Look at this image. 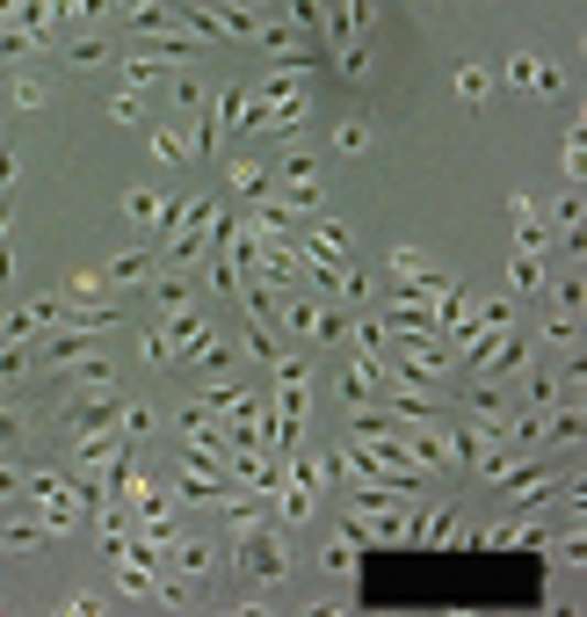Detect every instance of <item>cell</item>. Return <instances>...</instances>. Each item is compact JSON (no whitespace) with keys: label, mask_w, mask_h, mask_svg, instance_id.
<instances>
[{"label":"cell","mask_w":587,"mask_h":617,"mask_svg":"<svg viewBox=\"0 0 587 617\" xmlns=\"http://www.w3.org/2000/svg\"><path fill=\"white\" fill-rule=\"evenodd\" d=\"M232 574L254 582V588H283L291 582V538H283V523H269V516L232 523Z\"/></svg>","instance_id":"6da1fadb"},{"label":"cell","mask_w":587,"mask_h":617,"mask_svg":"<svg viewBox=\"0 0 587 617\" xmlns=\"http://www.w3.org/2000/svg\"><path fill=\"white\" fill-rule=\"evenodd\" d=\"M276 335L305 342V349H334V342H348V313L327 299V291H305V283H291L276 299Z\"/></svg>","instance_id":"7a4b0ae2"},{"label":"cell","mask_w":587,"mask_h":617,"mask_svg":"<svg viewBox=\"0 0 587 617\" xmlns=\"http://www.w3.org/2000/svg\"><path fill=\"white\" fill-rule=\"evenodd\" d=\"M276 175V196H283V212H319L327 204V190H319V160L297 145V153H283V167H269Z\"/></svg>","instance_id":"3957f363"},{"label":"cell","mask_w":587,"mask_h":617,"mask_svg":"<svg viewBox=\"0 0 587 617\" xmlns=\"http://www.w3.org/2000/svg\"><path fill=\"white\" fill-rule=\"evenodd\" d=\"M174 487H182V501H218L225 494V458H204V451H182L174 458Z\"/></svg>","instance_id":"277c9868"},{"label":"cell","mask_w":587,"mask_h":617,"mask_svg":"<svg viewBox=\"0 0 587 617\" xmlns=\"http://www.w3.org/2000/svg\"><path fill=\"white\" fill-rule=\"evenodd\" d=\"M160 566H167V574H182V582H196V588H210V574H218V552H210L204 538H182V530H174L167 545H160Z\"/></svg>","instance_id":"5b68a950"},{"label":"cell","mask_w":587,"mask_h":617,"mask_svg":"<svg viewBox=\"0 0 587 617\" xmlns=\"http://www.w3.org/2000/svg\"><path fill=\"white\" fill-rule=\"evenodd\" d=\"M182 451H204V458H225L232 451V436H225V422L210 414L204 400L196 407H182Z\"/></svg>","instance_id":"8992f818"},{"label":"cell","mask_w":587,"mask_h":617,"mask_svg":"<svg viewBox=\"0 0 587 617\" xmlns=\"http://www.w3.org/2000/svg\"><path fill=\"white\" fill-rule=\"evenodd\" d=\"M182 364H189L196 378H225V364H232V349H225V327H210V320H204V327L189 335V349H182Z\"/></svg>","instance_id":"52a82bcc"},{"label":"cell","mask_w":587,"mask_h":617,"mask_svg":"<svg viewBox=\"0 0 587 617\" xmlns=\"http://www.w3.org/2000/svg\"><path fill=\"white\" fill-rule=\"evenodd\" d=\"M174 212H182V196H160V190H131L123 196V218H131V226H160L167 232Z\"/></svg>","instance_id":"ba28073f"},{"label":"cell","mask_w":587,"mask_h":617,"mask_svg":"<svg viewBox=\"0 0 587 617\" xmlns=\"http://www.w3.org/2000/svg\"><path fill=\"white\" fill-rule=\"evenodd\" d=\"M319 22L334 30V44H363V30H370V0H334V8H319Z\"/></svg>","instance_id":"9c48e42d"},{"label":"cell","mask_w":587,"mask_h":617,"mask_svg":"<svg viewBox=\"0 0 587 617\" xmlns=\"http://www.w3.org/2000/svg\"><path fill=\"white\" fill-rule=\"evenodd\" d=\"M225 175H232V196H240V204H269V196H276V175H269L261 160H232Z\"/></svg>","instance_id":"30bf717a"},{"label":"cell","mask_w":587,"mask_h":617,"mask_svg":"<svg viewBox=\"0 0 587 617\" xmlns=\"http://www.w3.org/2000/svg\"><path fill=\"white\" fill-rule=\"evenodd\" d=\"M117 15L131 22L139 36H160V30H174V8H167V0H117Z\"/></svg>","instance_id":"8fae6325"},{"label":"cell","mask_w":587,"mask_h":617,"mask_svg":"<svg viewBox=\"0 0 587 617\" xmlns=\"http://www.w3.org/2000/svg\"><path fill=\"white\" fill-rule=\"evenodd\" d=\"M153 269H160V255H153V247H123L117 262L102 269V283H145Z\"/></svg>","instance_id":"7c38bea8"},{"label":"cell","mask_w":587,"mask_h":617,"mask_svg":"<svg viewBox=\"0 0 587 617\" xmlns=\"http://www.w3.org/2000/svg\"><path fill=\"white\" fill-rule=\"evenodd\" d=\"M36 545H52V530H44V516H22V523H0V552H36Z\"/></svg>","instance_id":"4fadbf2b"},{"label":"cell","mask_w":587,"mask_h":617,"mask_svg":"<svg viewBox=\"0 0 587 617\" xmlns=\"http://www.w3.org/2000/svg\"><path fill=\"white\" fill-rule=\"evenodd\" d=\"M254 44H261V52H276V58H297V52H305V36H297L291 22H276V15L254 22Z\"/></svg>","instance_id":"5bb4252c"},{"label":"cell","mask_w":587,"mask_h":617,"mask_svg":"<svg viewBox=\"0 0 587 617\" xmlns=\"http://www.w3.org/2000/svg\"><path fill=\"white\" fill-rule=\"evenodd\" d=\"M109 58H117V52H109V44H102V36H95V30H80V36H73V44H66V66H73V73H102Z\"/></svg>","instance_id":"9a60e30c"},{"label":"cell","mask_w":587,"mask_h":617,"mask_svg":"<svg viewBox=\"0 0 587 617\" xmlns=\"http://www.w3.org/2000/svg\"><path fill=\"white\" fill-rule=\"evenodd\" d=\"M139 356H145V364H153V370L182 364V349H174V335H167V327H160V320H145V327H139Z\"/></svg>","instance_id":"2e32d148"},{"label":"cell","mask_w":587,"mask_h":617,"mask_svg":"<svg viewBox=\"0 0 587 617\" xmlns=\"http://www.w3.org/2000/svg\"><path fill=\"white\" fill-rule=\"evenodd\" d=\"M160 80H167V58H153L145 44L123 58V88H139V95H145V88H160Z\"/></svg>","instance_id":"e0dca14e"},{"label":"cell","mask_w":587,"mask_h":617,"mask_svg":"<svg viewBox=\"0 0 587 617\" xmlns=\"http://www.w3.org/2000/svg\"><path fill=\"white\" fill-rule=\"evenodd\" d=\"M80 356H87V335H80V327H52V342H44V364H52V370H73Z\"/></svg>","instance_id":"ac0fdd59"},{"label":"cell","mask_w":587,"mask_h":617,"mask_svg":"<svg viewBox=\"0 0 587 617\" xmlns=\"http://www.w3.org/2000/svg\"><path fill=\"white\" fill-rule=\"evenodd\" d=\"M73 392H117V370H109V356L87 349L80 364H73Z\"/></svg>","instance_id":"d6986e66"},{"label":"cell","mask_w":587,"mask_h":617,"mask_svg":"<svg viewBox=\"0 0 587 617\" xmlns=\"http://www.w3.org/2000/svg\"><path fill=\"white\" fill-rule=\"evenodd\" d=\"M8 102H15V109H44V102H52V80H44L36 66H22L15 80H8Z\"/></svg>","instance_id":"ffe728a7"},{"label":"cell","mask_w":587,"mask_h":617,"mask_svg":"<svg viewBox=\"0 0 587 617\" xmlns=\"http://www.w3.org/2000/svg\"><path fill=\"white\" fill-rule=\"evenodd\" d=\"M189 299H196V283H189V269H167V277L153 283V305H160V313H182V305H189Z\"/></svg>","instance_id":"44dd1931"},{"label":"cell","mask_w":587,"mask_h":617,"mask_svg":"<svg viewBox=\"0 0 587 617\" xmlns=\"http://www.w3.org/2000/svg\"><path fill=\"white\" fill-rule=\"evenodd\" d=\"M153 160H160V167H189L196 145L182 139V131H167V123H153Z\"/></svg>","instance_id":"7402d4cb"},{"label":"cell","mask_w":587,"mask_h":617,"mask_svg":"<svg viewBox=\"0 0 587 617\" xmlns=\"http://www.w3.org/2000/svg\"><path fill=\"white\" fill-rule=\"evenodd\" d=\"M210 117H218V131H247V88H218Z\"/></svg>","instance_id":"603a6c76"},{"label":"cell","mask_w":587,"mask_h":617,"mask_svg":"<svg viewBox=\"0 0 587 617\" xmlns=\"http://www.w3.org/2000/svg\"><path fill=\"white\" fill-rule=\"evenodd\" d=\"M544 283H552L544 255H515V262H508V291H544Z\"/></svg>","instance_id":"cb8c5ba5"},{"label":"cell","mask_w":587,"mask_h":617,"mask_svg":"<svg viewBox=\"0 0 587 617\" xmlns=\"http://www.w3.org/2000/svg\"><path fill=\"white\" fill-rule=\"evenodd\" d=\"M44 52V36L22 30V22H0V58H36Z\"/></svg>","instance_id":"d4e9b609"},{"label":"cell","mask_w":587,"mask_h":617,"mask_svg":"<svg viewBox=\"0 0 587 617\" xmlns=\"http://www.w3.org/2000/svg\"><path fill=\"white\" fill-rule=\"evenodd\" d=\"M102 291H109L102 269H73L66 277V305H102Z\"/></svg>","instance_id":"484cf974"},{"label":"cell","mask_w":587,"mask_h":617,"mask_svg":"<svg viewBox=\"0 0 587 617\" xmlns=\"http://www.w3.org/2000/svg\"><path fill=\"white\" fill-rule=\"evenodd\" d=\"M283 349V335H276V327H269V320H254V327H247V335H240V356H254V364H269V356H276Z\"/></svg>","instance_id":"4316f807"},{"label":"cell","mask_w":587,"mask_h":617,"mask_svg":"<svg viewBox=\"0 0 587 617\" xmlns=\"http://www.w3.org/2000/svg\"><path fill=\"white\" fill-rule=\"evenodd\" d=\"M530 407H552V400H566V378H552V370H530Z\"/></svg>","instance_id":"83f0119b"},{"label":"cell","mask_w":587,"mask_h":617,"mask_svg":"<svg viewBox=\"0 0 587 617\" xmlns=\"http://www.w3.org/2000/svg\"><path fill=\"white\" fill-rule=\"evenodd\" d=\"M109 8H117V0H58V15H66V22H87V30H95Z\"/></svg>","instance_id":"f1b7e54d"},{"label":"cell","mask_w":587,"mask_h":617,"mask_svg":"<svg viewBox=\"0 0 587 617\" xmlns=\"http://www.w3.org/2000/svg\"><path fill=\"white\" fill-rule=\"evenodd\" d=\"M334 145H341V153H370V123H363V117L334 123Z\"/></svg>","instance_id":"f546056e"},{"label":"cell","mask_w":587,"mask_h":617,"mask_svg":"<svg viewBox=\"0 0 587 617\" xmlns=\"http://www.w3.org/2000/svg\"><path fill=\"white\" fill-rule=\"evenodd\" d=\"M334 58H341V80H363L370 73V44H334Z\"/></svg>","instance_id":"4dcf8cb0"},{"label":"cell","mask_w":587,"mask_h":617,"mask_svg":"<svg viewBox=\"0 0 587 617\" xmlns=\"http://www.w3.org/2000/svg\"><path fill=\"white\" fill-rule=\"evenodd\" d=\"M319 560H327V574H356V538L341 530V538H334V545L319 552Z\"/></svg>","instance_id":"1f68e13d"},{"label":"cell","mask_w":587,"mask_h":617,"mask_svg":"<svg viewBox=\"0 0 587 617\" xmlns=\"http://www.w3.org/2000/svg\"><path fill=\"white\" fill-rule=\"evenodd\" d=\"M15 436H30V407L0 400V443H15Z\"/></svg>","instance_id":"d6a6232c"},{"label":"cell","mask_w":587,"mask_h":617,"mask_svg":"<svg viewBox=\"0 0 587 617\" xmlns=\"http://www.w3.org/2000/svg\"><path fill=\"white\" fill-rule=\"evenodd\" d=\"M552 342H580V313L558 305V320H544V349H552Z\"/></svg>","instance_id":"836d02e7"},{"label":"cell","mask_w":587,"mask_h":617,"mask_svg":"<svg viewBox=\"0 0 587 617\" xmlns=\"http://www.w3.org/2000/svg\"><path fill=\"white\" fill-rule=\"evenodd\" d=\"M457 95H465V102H471V109H479V102H486V95H493V80H486V73H479V66H465V73H457Z\"/></svg>","instance_id":"e575fe53"},{"label":"cell","mask_w":587,"mask_h":617,"mask_svg":"<svg viewBox=\"0 0 587 617\" xmlns=\"http://www.w3.org/2000/svg\"><path fill=\"white\" fill-rule=\"evenodd\" d=\"M552 218H558V232H580V190H566V196H558V204H552Z\"/></svg>","instance_id":"d590c367"},{"label":"cell","mask_w":587,"mask_h":617,"mask_svg":"<svg viewBox=\"0 0 587 617\" xmlns=\"http://www.w3.org/2000/svg\"><path fill=\"white\" fill-rule=\"evenodd\" d=\"M109 117H117V123H145V95H139V88H123L117 102H109Z\"/></svg>","instance_id":"8d00e7d4"},{"label":"cell","mask_w":587,"mask_h":617,"mask_svg":"<svg viewBox=\"0 0 587 617\" xmlns=\"http://www.w3.org/2000/svg\"><path fill=\"white\" fill-rule=\"evenodd\" d=\"M174 109H182V117H196V109H204V88H196L189 73H182V80H174Z\"/></svg>","instance_id":"74e56055"},{"label":"cell","mask_w":587,"mask_h":617,"mask_svg":"<svg viewBox=\"0 0 587 617\" xmlns=\"http://www.w3.org/2000/svg\"><path fill=\"white\" fill-rule=\"evenodd\" d=\"M508 80H515V88H536V52H515V58H508Z\"/></svg>","instance_id":"f35d334b"},{"label":"cell","mask_w":587,"mask_h":617,"mask_svg":"<svg viewBox=\"0 0 587 617\" xmlns=\"http://www.w3.org/2000/svg\"><path fill=\"white\" fill-rule=\"evenodd\" d=\"M580 167H587V131L573 123V131H566V175H580Z\"/></svg>","instance_id":"ab89813d"},{"label":"cell","mask_w":587,"mask_h":617,"mask_svg":"<svg viewBox=\"0 0 587 617\" xmlns=\"http://www.w3.org/2000/svg\"><path fill=\"white\" fill-rule=\"evenodd\" d=\"M15 494H22V465L0 458V501H15Z\"/></svg>","instance_id":"60d3db41"},{"label":"cell","mask_w":587,"mask_h":617,"mask_svg":"<svg viewBox=\"0 0 587 617\" xmlns=\"http://www.w3.org/2000/svg\"><path fill=\"white\" fill-rule=\"evenodd\" d=\"M558 88H566V73H558V66H544V58H536V95H558Z\"/></svg>","instance_id":"b9f144b4"},{"label":"cell","mask_w":587,"mask_h":617,"mask_svg":"<svg viewBox=\"0 0 587 617\" xmlns=\"http://www.w3.org/2000/svg\"><path fill=\"white\" fill-rule=\"evenodd\" d=\"M8 182H15V153H8V145H0V190H8Z\"/></svg>","instance_id":"7bdbcfd3"}]
</instances>
